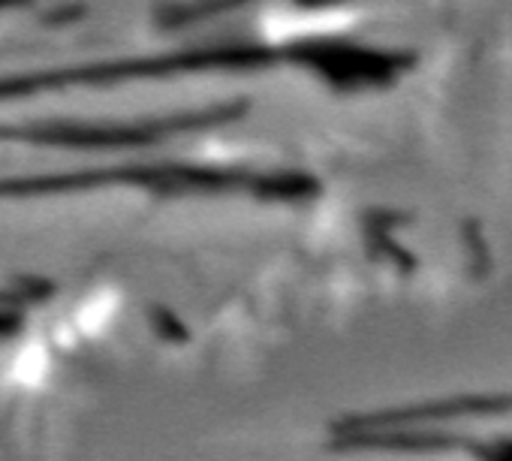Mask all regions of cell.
I'll return each instance as SVG.
<instances>
[{
  "label": "cell",
  "mask_w": 512,
  "mask_h": 461,
  "mask_svg": "<svg viewBox=\"0 0 512 461\" xmlns=\"http://www.w3.org/2000/svg\"><path fill=\"white\" fill-rule=\"evenodd\" d=\"M350 19L338 10H278L269 22L266 31L281 40H302V37H323L344 31Z\"/></svg>",
  "instance_id": "1"
},
{
  "label": "cell",
  "mask_w": 512,
  "mask_h": 461,
  "mask_svg": "<svg viewBox=\"0 0 512 461\" xmlns=\"http://www.w3.org/2000/svg\"><path fill=\"white\" fill-rule=\"evenodd\" d=\"M49 374V353L43 350V344H31L28 350H22L16 356L13 365V380L22 386H40Z\"/></svg>",
  "instance_id": "2"
}]
</instances>
